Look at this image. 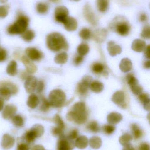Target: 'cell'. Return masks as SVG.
I'll return each mask as SVG.
<instances>
[{"mask_svg": "<svg viewBox=\"0 0 150 150\" xmlns=\"http://www.w3.org/2000/svg\"><path fill=\"white\" fill-rule=\"evenodd\" d=\"M29 24V18L25 15L20 14L15 23L8 27L7 31L12 35L22 34L27 30Z\"/></svg>", "mask_w": 150, "mask_h": 150, "instance_id": "cell-1", "label": "cell"}, {"mask_svg": "<svg viewBox=\"0 0 150 150\" xmlns=\"http://www.w3.org/2000/svg\"><path fill=\"white\" fill-rule=\"evenodd\" d=\"M46 43L48 48L53 52L60 51L67 44L65 38L58 33L49 34L47 37Z\"/></svg>", "mask_w": 150, "mask_h": 150, "instance_id": "cell-2", "label": "cell"}, {"mask_svg": "<svg viewBox=\"0 0 150 150\" xmlns=\"http://www.w3.org/2000/svg\"><path fill=\"white\" fill-rule=\"evenodd\" d=\"M111 26L114 27L120 35L126 36L129 33L130 26L127 18L122 16H118L114 18L111 23Z\"/></svg>", "mask_w": 150, "mask_h": 150, "instance_id": "cell-3", "label": "cell"}, {"mask_svg": "<svg viewBox=\"0 0 150 150\" xmlns=\"http://www.w3.org/2000/svg\"><path fill=\"white\" fill-rule=\"evenodd\" d=\"M65 93L60 90L52 91L49 94V101L50 105L54 107H61L65 102Z\"/></svg>", "mask_w": 150, "mask_h": 150, "instance_id": "cell-4", "label": "cell"}, {"mask_svg": "<svg viewBox=\"0 0 150 150\" xmlns=\"http://www.w3.org/2000/svg\"><path fill=\"white\" fill-rule=\"evenodd\" d=\"M59 141L57 143V150H72L75 146L73 140L64 134L59 137Z\"/></svg>", "mask_w": 150, "mask_h": 150, "instance_id": "cell-5", "label": "cell"}, {"mask_svg": "<svg viewBox=\"0 0 150 150\" xmlns=\"http://www.w3.org/2000/svg\"><path fill=\"white\" fill-rule=\"evenodd\" d=\"M68 10L65 6H58L55 10V18L58 23L63 24L68 16Z\"/></svg>", "mask_w": 150, "mask_h": 150, "instance_id": "cell-6", "label": "cell"}, {"mask_svg": "<svg viewBox=\"0 0 150 150\" xmlns=\"http://www.w3.org/2000/svg\"><path fill=\"white\" fill-rule=\"evenodd\" d=\"M83 15L85 19L92 25H95L97 23V17L93 12L90 4H85L84 6Z\"/></svg>", "mask_w": 150, "mask_h": 150, "instance_id": "cell-7", "label": "cell"}, {"mask_svg": "<svg viewBox=\"0 0 150 150\" xmlns=\"http://www.w3.org/2000/svg\"><path fill=\"white\" fill-rule=\"evenodd\" d=\"M38 80L33 76H29L26 78L24 84V87L26 92L29 93H32L36 90Z\"/></svg>", "mask_w": 150, "mask_h": 150, "instance_id": "cell-8", "label": "cell"}, {"mask_svg": "<svg viewBox=\"0 0 150 150\" xmlns=\"http://www.w3.org/2000/svg\"><path fill=\"white\" fill-rule=\"evenodd\" d=\"M26 53L30 59L34 61H39L42 58V54L36 48L28 47L26 50Z\"/></svg>", "mask_w": 150, "mask_h": 150, "instance_id": "cell-9", "label": "cell"}, {"mask_svg": "<svg viewBox=\"0 0 150 150\" xmlns=\"http://www.w3.org/2000/svg\"><path fill=\"white\" fill-rule=\"evenodd\" d=\"M17 108L12 104H9L4 107L2 112V116L5 120L12 119L17 112Z\"/></svg>", "mask_w": 150, "mask_h": 150, "instance_id": "cell-10", "label": "cell"}, {"mask_svg": "<svg viewBox=\"0 0 150 150\" xmlns=\"http://www.w3.org/2000/svg\"><path fill=\"white\" fill-rule=\"evenodd\" d=\"M15 139L9 134L4 135L2 138L1 146L4 150H9L12 148L15 144Z\"/></svg>", "mask_w": 150, "mask_h": 150, "instance_id": "cell-11", "label": "cell"}, {"mask_svg": "<svg viewBox=\"0 0 150 150\" xmlns=\"http://www.w3.org/2000/svg\"><path fill=\"white\" fill-rule=\"evenodd\" d=\"M63 24L65 29L68 31H73L77 29V21L72 17L68 16Z\"/></svg>", "mask_w": 150, "mask_h": 150, "instance_id": "cell-12", "label": "cell"}, {"mask_svg": "<svg viewBox=\"0 0 150 150\" xmlns=\"http://www.w3.org/2000/svg\"><path fill=\"white\" fill-rule=\"evenodd\" d=\"M22 61L26 67V71L29 74H33L37 71V67L28 57L23 56L22 58Z\"/></svg>", "mask_w": 150, "mask_h": 150, "instance_id": "cell-13", "label": "cell"}, {"mask_svg": "<svg viewBox=\"0 0 150 150\" xmlns=\"http://www.w3.org/2000/svg\"><path fill=\"white\" fill-rule=\"evenodd\" d=\"M89 144L88 138L85 136L78 137L76 139L75 142V146L77 149H84L87 148Z\"/></svg>", "mask_w": 150, "mask_h": 150, "instance_id": "cell-14", "label": "cell"}, {"mask_svg": "<svg viewBox=\"0 0 150 150\" xmlns=\"http://www.w3.org/2000/svg\"><path fill=\"white\" fill-rule=\"evenodd\" d=\"M122 116L120 114L113 112L110 114L107 117V121L110 124H116L120 122Z\"/></svg>", "mask_w": 150, "mask_h": 150, "instance_id": "cell-15", "label": "cell"}, {"mask_svg": "<svg viewBox=\"0 0 150 150\" xmlns=\"http://www.w3.org/2000/svg\"><path fill=\"white\" fill-rule=\"evenodd\" d=\"M89 143L91 148L94 149H98L102 144L101 138L97 136H93L90 138Z\"/></svg>", "mask_w": 150, "mask_h": 150, "instance_id": "cell-16", "label": "cell"}, {"mask_svg": "<svg viewBox=\"0 0 150 150\" xmlns=\"http://www.w3.org/2000/svg\"><path fill=\"white\" fill-rule=\"evenodd\" d=\"M39 103V99L38 96L36 94H31L29 98L27 101V105L30 108H36Z\"/></svg>", "mask_w": 150, "mask_h": 150, "instance_id": "cell-17", "label": "cell"}, {"mask_svg": "<svg viewBox=\"0 0 150 150\" xmlns=\"http://www.w3.org/2000/svg\"><path fill=\"white\" fill-rule=\"evenodd\" d=\"M17 63L15 61H11L8 64L7 66V73L8 74L11 76H14L17 74Z\"/></svg>", "mask_w": 150, "mask_h": 150, "instance_id": "cell-18", "label": "cell"}, {"mask_svg": "<svg viewBox=\"0 0 150 150\" xmlns=\"http://www.w3.org/2000/svg\"><path fill=\"white\" fill-rule=\"evenodd\" d=\"M11 94V92L6 86H3L0 88V98L4 101L9 100Z\"/></svg>", "mask_w": 150, "mask_h": 150, "instance_id": "cell-19", "label": "cell"}, {"mask_svg": "<svg viewBox=\"0 0 150 150\" xmlns=\"http://www.w3.org/2000/svg\"><path fill=\"white\" fill-rule=\"evenodd\" d=\"M97 4L98 9L102 13L105 12L109 7L108 0H97Z\"/></svg>", "mask_w": 150, "mask_h": 150, "instance_id": "cell-20", "label": "cell"}, {"mask_svg": "<svg viewBox=\"0 0 150 150\" xmlns=\"http://www.w3.org/2000/svg\"><path fill=\"white\" fill-rule=\"evenodd\" d=\"M131 130L133 137L135 140L139 139L142 136V131L136 124H133L131 125Z\"/></svg>", "mask_w": 150, "mask_h": 150, "instance_id": "cell-21", "label": "cell"}, {"mask_svg": "<svg viewBox=\"0 0 150 150\" xmlns=\"http://www.w3.org/2000/svg\"><path fill=\"white\" fill-rule=\"evenodd\" d=\"M133 136L130 134L126 133L122 135L119 139V142L122 146H124L130 143L133 140Z\"/></svg>", "mask_w": 150, "mask_h": 150, "instance_id": "cell-22", "label": "cell"}, {"mask_svg": "<svg viewBox=\"0 0 150 150\" xmlns=\"http://www.w3.org/2000/svg\"><path fill=\"white\" fill-rule=\"evenodd\" d=\"M22 38L26 42L31 41L35 37V33L32 30H26L21 34Z\"/></svg>", "mask_w": 150, "mask_h": 150, "instance_id": "cell-23", "label": "cell"}, {"mask_svg": "<svg viewBox=\"0 0 150 150\" xmlns=\"http://www.w3.org/2000/svg\"><path fill=\"white\" fill-rule=\"evenodd\" d=\"M48 9H49V6L45 3H39L36 6V10L39 14H45L48 11Z\"/></svg>", "mask_w": 150, "mask_h": 150, "instance_id": "cell-24", "label": "cell"}, {"mask_svg": "<svg viewBox=\"0 0 150 150\" xmlns=\"http://www.w3.org/2000/svg\"><path fill=\"white\" fill-rule=\"evenodd\" d=\"M31 130L35 133L37 137L42 136L44 133V127L39 124L34 125L31 129Z\"/></svg>", "mask_w": 150, "mask_h": 150, "instance_id": "cell-25", "label": "cell"}, {"mask_svg": "<svg viewBox=\"0 0 150 150\" xmlns=\"http://www.w3.org/2000/svg\"><path fill=\"white\" fill-rule=\"evenodd\" d=\"M41 100V104L40 109L42 112H47L49 109L50 105L48 100L45 97L41 96L40 98Z\"/></svg>", "mask_w": 150, "mask_h": 150, "instance_id": "cell-26", "label": "cell"}, {"mask_svg": "<svg viewBox=\"0 0 150 150\" xmlns=\"http://www.w3.org/2000/svg\"><path fill=\"white\" fill-rule=\"evenodd\" d=\"M12 122L14 126L17 127H21L24 124L23 119L19 115H15L12 118Z\"/></svg>", "mask_w": 150, "mask_h": 150, "instance_id": "cell-27", "label": "cell"}, {"mask_svg": "<svg viewBox=\"0 0 150 150\" xmlns=\"http://www.w3.org/2000/svg\"><path fill=\"white\" fill-rule=\"evenodd\" d=\"M87 129L90 132L93 133H97L100 130L99 125L96 121H92L89 123L87 126Z\"/></svg>", "mask_w": 150, "mask_h": 150, "instance_id": "cell-28", "label": "cell"}, {"mask_svg": "<svg viewBox=\"0 0 150 150\" xmlns=\"http://www.w3.org/2000/svg\"><path fill=\"white\" fill-rule=\"evenodd\" d=\"M91 89L95 92H101L103 89V85L101 83L97 81H94L90 85Z\"/></svg>", "mask_w": 150, "mask_h": 150, "instance_id": "cell-29", "label": "cell"}, {"mask_svg": "<svg viewBox=\"0 0 150 150\" xmlns=\"http://www.w3.org/2000/svg\"><path fill=\"white\" fill-rule=\"evenodd\" d=\"M67 60V55L65 53L60 54L55 56V61L58 64H63Z\"/></svg>", "mask_w": 150, "mask_h": 150, "instance_id": "cell-30", "label": "cell"}, {"mask_svg": "<svg viewBox=\"0 0 150 150\" xmlns=\"http://www.w3.org/2000/svg\"><path fill=\"white\" fill-rule=\"evenodd\" d=\"M79 36L83 40L89 39L91 37V32L87 28H83L79 33Z\"/></svg>", "mask_w": 150, "mask_h": 150, "instance_id": "cell-31", "label": "cell"}, {"mask_svg": "<svg viewBox=\"0 0 150 150\" xmlns=\"http://www.w3.org/2000/svg\"><path fill=\"white\" fill-rule=\"evenodd\" d=\"M9 7L8 5L0 6V18H4L8 16Z\"/></svg>", "mask_w": 150, "mask_h": 150, "instance_id": "cell-32", "label": "cell"}, {"mask_svg": "<svg viewBox=\"0 0 150 150\" xmlns=\"http://www.w3.org/2000/svg\"><path fill=\"white\" fill-rule=\"evenodd\" d=\"M89 47L86 44H81L77 48L78 53L82 55H85L89 52Z\"/></svg>", "mask_w": 150, "mask_h": 150, "instance_id": "cell-33", "label": "cell"}, {"mask_svg": "<svg viewBox=\"0 0 150 150\" xmlns=\"http://www.w3.org/2000/svg\"><path fill=\"white\" fill-rule=\"evenodd\" d=\"M115 127L113 125H106L103 127V131L106 134H112L115 131Z\"/></svg>", "mask_w": 150, "mask_h": 150, "instance_id": "cell-34", "label": "cell"}, {"mask_svg": "<svg viewBox=\"0 0 150 150\" xmlns=\"http://www.w3.org/2000/svg\"><path fill=\"white\" fill-rule=\"evenodd\" d=\"M54 120L55 122L57 125V127H59L64 129L65 128V124H64L63 122V121L59 115H55Z\"/></svg>", "mask_w": 150, "mask_h": 150, "instance_id": "cell-35", "label": "cell"}, {"mask_svg": "<svg viewBox=\"0 0 150 150\" xmlns=\"http://www.w3.org/2000/svg\"><path fill=\"white\" fill-rule=\"evenodd\" d=\"M4 86H6L7 88L9 89L11 92V94H14L16 93L18 91V88L15 85L11 83H6L2 85Z\"/></svg>", "mask_w": 150, "mask_h": 150, "instance_id": "cell-36", "label": "cell"}, {"mask_svg": "<svg viewBox=\"0 0 150 150\" xmlns=\"http://www.w3.org/2000/svg\"><path fill=\"white\" fill-rule=\"evenodd\" d=\"M36 138L37 137L35 133L31 129L26 135V138L28 142H33Z\"/></svg>", "mask_w": 150, "mask_h": 150, "instance_id": "cell-37", "label": "cell"}, {"mask_svg": "<svg viewBox=\"0 0 150 150\" xmlns=\"http://www.w3.org/2000/svg\"><path fill=\"white\" fill-rule=\"evenodd\" d=\"M63 130L64 129H63L59 127H56L53 128L52 130V133L54 136L60 137L64 134L63 132Z\"/></svg>", "mask_w": 150, "mask_h": 150, "instance_id": "cell-38", "label": "cell"}, {"mask_svg": "<svg viewBox=\"0 0 150 150\" xmlns=\"http://www.w3.org/2000/svg\"><path fill=\"white\" fill-rule=\"evenodd\" d=\"M127 79L128 83L130 86V87H133L138 84V81H137V79L134 76L129 75L127 77Z\"/></svg>", "mask_w": 150, "mask_h": 150, "instance_id": "cell-39", "label": "cell"}, {"mask_svg": "<svg viewBox=\"0 0 150 150\" xmlns=\"http://www.w3.org/2000/svg\"><path fill=\"white\" fill-rule=\"evenodd\" d=\"M141 36L145 39H149L150 38V26L146 25L143 29Z\"/></svg>", "mask_w": 150, "mask_h": 150, "instance_id": "cell-40", "label": "cell"}, {"mask_svg": "<svg viewBox=\"0 0 150 150\" xmlns=\"http://www.w3.org/2000/svg\"><path fill=\"white\" fill-rule=\"evenodd\" d=\"M104 68V66L102 64L100 63H96L93 66L92 69L95 73H100L103 71Z\"/></svg>", "mask_w": 150, "mask_h": 150, "instance_id": "cell-41", "label": "cell"}, {"mask_svg": "<svg viewBox=\"0 0 150 150\" xmlns=\"http://www.w3.org/2000/svg\"><path fill=\"white\" fill-rule=\"evenodd\" d=\"M44 83L43 81H40L37 83V86H36V90L38 93H41L42 92L44 89Z\"/></svg>", "mask_w": 150, "mask_h": 150, "instance_id": "cell-42", "label": "cell"}, {"mask_svg": "<svg viewBox=\"0 0 150 150\" xmlns=\"http://www.w3.org/2000/svg\"><path fill=\"white\" fill-rule=\"evenodd\" d=\"M68 137L72 140L76 139L78 137V131L76 129L72 130L69 134Z\"/></svg>", "mask_w": 150, "mask_h": 150, "instance_id": "cell-43", "label": "cell"}, {"mask_svg": "<svg viewBox=\"0 0 150 150\" xmlns=\"http://www.w3.org/2000/svg\"><path fill=\"white\" fill-rule=\"evenodd\" d=\"M139 99L143 103H144L145 105L147 104H149V96L147 94H141L139 97Z\"/></svg>", "mask_w": 150, "mask_h": 150, "instance_id": "cell-44", "label": "cell"}, {"mask_svg": "<svg viewBox=\"0 0 150 150\" xmlns=\"http://www.w3.org/2000/svg\"><path fill=\"white\" fill-rule=\"evenodd\" d=\"M7 57V52L2 48H0V62L4 61Z\"/></svg>", "mask_w": 150, "mask_h": 150, "instance_id": "cell-45", "label": "cell"}, {"mask_svg": "<svg viewBox=\"0 0 150 150\" xmlns=\"http://www.w3.org/2000/svg\"><path fill=\"white\" fill-rule=\"evenodd\" d=\"M138 150H150V146L146 143H143L140 144Z\"/></svg>", "mask_w": 150, "mask_h": 150, "instance_id": "cell-46", "label": "cell"}, {"mask_svg": "<svg viewBox=\"0 0 150 150\" xmlns=\"http://www.w3.org/2000/svg\"><path fill=\"white\" fill-rule=\"evenodd\" d=\"M29 148L27 144H21L18 146L17 150H29Z\"/></svg>", "mask_w": 150, "mask_h": 150, "instance_id": "cell-47", "label": "cell"}, {"mask_svg": "<svg viewBox=\"0 0 150 150\" xmlns=\"http://www.w3.org/2000/svg\"><path fill=\"white\" fill-rule=\"evenodd\" d=\"M148 19V16L145 13H142L139 17V20L141 22H145Z\"/></svg>", "mask_w": 150, "mask_h": 150, "instance_id": "cell-48", "label": "cell"}, {"mask_svg": "<svg viewBox=\"0 0 150 150\" xmlns=\"http://www.w3.org/2000/svg\"><path fill=\"white\" fill-rule=\"evenodd\" d=\"M122 150H136L134 148V146L131 144H127V145H125L124 146L123 149Z\"/></svg>", "mask_w": 150, "mask_h": 150, "instance_id": "cell-49", "label": "cell"}, {"mask_svg": "<svg viewBox=\"0 0 150 150\" xmlns=\"http://www.w3.org/2000/svg\"><path fill=\"white\" fill-rule=\"evenodd\" d=\"M83 59L82 57V56H77L75 59V63L76 65H79L82 62Z\"/></svg>", "mask_w": 150, "mask_h": 150, "instance_id": "cell-50", "label": "cell"}, {"mask_svg": "<svg viewBox=\"0 0 150 150\" xmlns=\"http://www.w3.org/2000/svg\"><path fill=\"white\" fill-rule=\"evenodd\" d=\"M32 150H45L43 146L40 145H37L33 148Z\"/></svg>", "mask_w": 150, "mask_h": 150, "instance_id": "cell-51", "label": "cell"}, {"mask_svg": "<svg viewBox=\"0 0 150 150\" xmlns=\"http://www.w3.org/2000/svg\"><path fill=\"white\" fill-rule=\"evenodd\" d=\"M4 100L0 98V112L3 110L4 106Z\"/></svg>", "mask_w": 150, "mask_h": 150, "instance_id": "cell-52", "label": "cell"}, {"mask_svg": "<svg viewBox=\"0 0 150 150\" xmlns=\"http://www.w3.org/2000/svg\"><path fill=\"white\" fill-rule=\"evenodd\" d=\"M149 46L148 47V48L146 49V52H145V55L146 57L148 58H149Z\"/></svg>", "mask_w": 150, "mask_h": 150, "instance_id": "cell-53", "label": "cell"}, {"mask_svg": "<svg viewBox=\"0 0 150 150\" xmlns=\"http://www.w3.org/2000/svg\"><path fill=\"white\" fill-rule=\"evenodd\" d=\"M50 1L52 2L57 3L59 2L60 1V0H50Z\"/></svg>", "mask_w": 150, "mask_h": 150, "instance_id": "cell-54", "label": "cell"}, {"mask_svg": "<svg viewBox=\"0 0 150 150\" xmlns=\"http://www.w3.org/2000/svg\"><path fill=\"white\" fill-rule=\"evenodd\" d=\"M8 0H0V3H4L7 1Z\"/></svg>", "mask_w": 150, "mask_h": 150, "instance_id": "cell-55", "label": "cell"}, {"mask_svg": "<svg viewBox=\"0 0 150 150\" xmlns=\"http://www.w3.org/2000/svg\"><path fill=\"white\" fill-rule=\"evenodd\" d=\"M73 1H80V0H73Z\"/></svg>", "mask_w": 150, "mask_h": 150, "instance_id": "cell-56", "label": "cell"}]
</instances>
